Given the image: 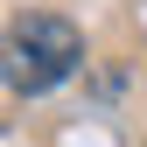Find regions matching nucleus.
I'll list each match as a JSON object with an SVG mask.
<instances>
[{
  "mask_svg": "<svg viewBox=\"0 0 147 147\" xmlns=\"http://www.w3.org/2000/svg\"><path fill=\"white\" fill-rule=\"evenodd\" d=\"M84 70V35L70 14H14L7 28H0V84L21 91V98H49L56 84H70Z\"/></svg>",
  "mask_w": 147,
  "mask_h": 147,
  "instance_id": "1",
  "label": "nucleus"
}]
</instances>
